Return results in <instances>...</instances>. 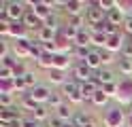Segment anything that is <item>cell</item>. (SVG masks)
I'll use <instances>...</instances> for the list:
<instances>
[{
  "instance_id": "b9f144b4",
  "label": "cell",
  "mask_w": 132,
  "mask_h": 127,
  "mask_svg": "<svg viewBox=\"0 0 132 127\" xmlns=\"http://www.w3.org/2000/svg\"><path fill=\"white\" fill-rule=\"evenodd\" d=\"M15 66H17V59H13V57L2 59V68H11V70H15Z\"/></svg>"
},
{
  "instance_id": "9c48e42d",
  "label": "cell",
  "mask_w": 132,
  "mask_h": 127,
  "mask_svg": "<svg viewBox=\"0 0 132 127\" xmlns=\"http://www.w3.org/2000/svg\"><path fill=\"white\" fill-rule=\"evenodd\" d=\"M21 23L26 25L30 32H40V30H43V19H38V17L32 13V11H28V13H26V17L21 19Z\"/></svg>"
},
{
  "instance_id": "7bdbcfd3",
  "label": "cell",
  "mask_w": 132,
  "mask_h": 127,
  "mask_svg": "<svg viewBox=\"0 0 132 127\" xmlns=\"http://www.w3.org/2000/svg\"><path fill=\"white\" fill-rule=\"evenodd\" d=\"M6 57H11L9 55V45L6 42H0V59H6Z\"/></svg>"
},
{
  "instance_id": "e0dca14e",
  "label": "cell",
  "mask_w": 132,
  "mask_h": 127,
  "mask_svg": "<svg viewBox=\"0 0 132 127\" xmlns=\"http://www.w3.org/2000/svg\"><path fill=\"white\" fill-rule=\"evenodd\" d=\"M92 45V32L89 30H79L77 34V38H75V47H89Z\"/></svg>"
},
{
  "instance_id": "7dc6e473",
  "label": "cell",
  "mask_w": 132,
  "mask_h": 127,
  "mask_svg": "<svg viewBox=\"0 0 132 127\" xmlns=\"http://www.w3.org/2000/svg\"><path fill=\"white\" fill-rule=\"evenodd\" d=\"M64 127H77V125L72 123V121H68V123H64Z\"/></svg>"
},
{
  "instance_id": "4fadbf2b",
  "label": "cell",
  "mask_w": 132,
  "mask_h": 127,
  "mask_svg": "<svg viewBox=\"0 0 132 127\" xmlns=\"http://www.w3.org/2000/svg\"><path fill=\"white\" fill-rule=\"evenodd\" d=\"M123 45H126V42H123L121 34H117V36H106V45H104V49L111 51V53H115V51H119V53H121Z\"/></svg>"
},
{
  "instance_id": "1f68e13d",
  "label": "cell",
  "mask_w": 132,
  "mask_h": 127,
  "mask_svg": "<svg viewBox=\"0 0 132 127\" xmlns=\"http://www.w3.org/2000/svg\"><path fill=\"white\" fill-rule=\"evenodd\" d=\"M98 6L102 8L104 15H109L113 8H117V2H115V0H98Z\"/></svg>"
},
{
  "instance_id": "7c38bea8",
  "label": "cell",
  "mask_w": 132,
  "mask_h": 127,
  "mask_svg": "<svg viewBox=\"0 0 132 127\" xmlns=\"http://www.w3.org/2000/svg\"><path fill=\"white\" fill-rule=\"evenodd\" d=\"M98 89H100V87H98L94 81H89V83H79V93H81L83 100H87V102L94 97V93H96Z\"/></svg>"
},
{
  "instance_id": "836d02e7",
  "label": "cell",
  "mask_w": 132,
  "mask_h": 127,
  "mask_svg": "<svg viewBox=\"0 0 132 127\" xmlns=\"http://www.w3.org/2000/svg\"><path fill=\"white\" fill-rule=\"evenodd\" d=\"M89 53H92V47H75V55L79 62H85Z\"/></svg>"
},
{
  "instance_id": "9a60e30c",
  "label": "cell",
  "mask_w": 132,
  "mask_h": 127,
  "mask_svg": "<svg viewBox=\"0 0 132 127\" xmlns=\"http://www.w3.org/2000/svg\"><path fill=\"white\" fill-rule=\"evenodd\" d=\"M106 21L113 23V25H123V21H126V15H123V8L117 4V8H113V11L106 15Z\"/></svg>"
},
{
  "instance_id": "3957f363",
  "label": "cell",
  "mask_w": 132,
  "mask_h": 127,
  "mask_svg": "<svg viewBox=\"0 0 132 127\" xmlns=\"http://www.w3.org/2000/svg\"><path fill=\"white\" fill-rule=\"evenodd\" d=\"M123 119H126L123 108H111L104 114V127H123Z\"/></svg>"
},
{
  "instance_id": "2e32d148",
  "label": "cell",
  "mask_w": 132,
  "mask_h": 127,
  "mask_svg": "<svg viewBox=\"0 0 132 127\" xmlns=\"http://www.w3.org/2000/svg\"><path fill=\"white\" fill-rule=\"evenodd\" d=\"M70 66V59H68V55L66 53H55L53 55V68L55 70H62V72H66V68ZM51 68V70H53Z\"/></svg>"
},
{
  "instance_id": "e575fe53",
  "label": "cell",
  "mask_w": 132,
  "mask_h": 127,
  "mask_svg": "<svg viewBox=\"0 0 132 127\" xmlns=\"http://www.w3.org/2000/svg\"><path fill=\"white\" fill-rule=\"evenodd\" d=\"M23 83H26V87H28L30 91L34 89V87H38V85H36V74H34V72H30V70H28L26 76H23Z\"/></svg>"
},
{
  "instance_id": "f6af8a7d",
  "label": "cell",
  "mask_w": 132,
  "mask_h": 127,
  "mask_svg": "<svg viewBox=\"0 0 132 127\" xmlns=\"http://www.w3.org/2000/svg\"><path fill=\"white\" fill-rule=\"evenodd\" d=\"M21 127H40V123L38 121H34V119H23V123H21Z\"/></svg>"
},
{
  "instance_id": "5bb4252c",
  "label": "cell",
  "mask_w": 132,
  "mask_h": 127,
  "mask_svg": "<svg viewBox=\"0 0 132 127\" xmlns=\"http://www.w3.org/2000/svg\"><path fill=\"white\" fill-rule=\"evenodd\" d=\"M55 116H57V119H62L64 123L72 121V116H75V112H72V104L64 102V104H62L60 108H55Z\"/></svg>"
},
{
  "instance_id": "74e56055",
  "label": "cell",
  "mask_w": 132,
  "mask_h": 127,
  "mask_svg": "<svg viewBox=\"0 0 132 127\" xmlns=\"http://www.w3.org/2000/svg\"><path fill=\"white\" fill-rule=\"evenodd\" d=\"M121 57H130L132 59V38L123 45V49H121Z\"/></svg>"
},
{
  "instance_id": "8fae6325",
  "label": "cell",
  "mask_w": 132,
  "mask_h": 127,
  "mask_svg": "<svg viewBox=\"0 0 132 127\" xmlns=\"http://www.w3.org/2000/svg\"><path fill=\"white\" fill-rule=\"evenodd\" d=\"M17 119H21L19 116V112H17V108H0V123L2 125H9V123H13V121H17Z\"/></svg>"
},
{
  "instance_id": "ab89813d",
  "label": "cell",
  "mask_w": 132,
  "mask_h": 127,
  "mask_svg": "<svg viewBox=\"0 0 132 127\" xmlns=\"http://www.w3.org/2000/svg\"><path fill=\"white\" fill-rule=\"evenodd\" d=\"M100 57H102V64H111L113 62V53L106 49H100Z\"/></svg>"
},
{
  "instance_id": "83f0119b",
  "label": "cell",
  "mask_w": 132,
  "mask_h": 127,
  "mask_svg": "<svg viewBox=\"0 0 132 127\" xmlns=\"http://www.w3.org/2000/svg\"><path fill=\"white\" fill-rule=\"evenodd\" d=\"M102 32L106 34V36H117V34H121L119 32V25H113V23H109V21H102Z\"/></svg>"
},
{
  "instance_id": "52a82bcc",
  "label": "cell",
  "mask_w": 132,
  "mask_h": 127,
  "mask_svg": "<svg viewBox=\"0 0 132 127\" xmlns=\"http://www.w3.org/2000/svg\"><path fill=\"white\" fill-rule=\"evenodd\" d=\"M85 11H87V2H81V0H68V2H66V8H64V13L68 17L85 15Z\"/></svg>"
},
{
  "instance_id": "c3c4849f",
  "label": "cell",
  "mask_w": 132,
  "mask_h": 127,
  "mask_svg": "<svg viewBox=\"0 0 132 127\" xmlns=\"http://www.w3.org/2000/svg\"><path fill=\"white\" fill-rule=\"evenodd\" d=\"M89 127H94V125H89Z\"/></svg>"
},
{
  "instance_id": "44dd1931",
  "label": "cell",
  "mask_w": 132,
  "mask_h": 127,
  "mask_svg": "<svg viewBox=\"0 0 132 127\" xmlns=\"http://www.w3.org/2000/svg\"><path fill=\"white\" fill-rule=\"evenodd\" d=\"M32 119L38 123H43V121H49V106H38L34 112H32Z\"/></svg>"
},
{
  "instance_id": "ffe728a7",
  "label": "cell",
  "mask_w": 132,
  "mask_h": 127,
  "mask_svg": "<svg viewBox=\"0 0 132 127\" xmlns=\"http://www.w3.org/2000/svg\"><path fill=\"white\" fill-rule=\"evenodd\" d=\"M72 123H75L77 127H89V125H94V121H92V119H89L85 112H75Z\"/></svg>"
},
{
  "instance_id": "cb8c5ba5",
  "label": "cell",
  "mask_w": 132,
  "mask_h": 127,
  "mask_svg": "<svg viewBox=\"0 0 132 127\" xmlns=\"http://www.w3.org/2000/svg\"><path fill=\"white\" fill-rule=\"evenodd\" d=\"M89 102H92V104H94V106H104V104H106V102H109V95H106V93H104L102 89H98V91L94 93V97H92V100H89Z\"/></svg>"
},
{
  "instance_id": "4dcf8cb0",
  "label": "cell",
  "mask_w": 132,
  "mask_h": 127,
  "mask_svg": "<svg viewBox=\"0 0 132 127\" xmlns=\"http://www.w3.org/2000/svg\"><path fill=\"white\" fill-rule=\"evenodd\" d=\"M68 25L77 30H83L85 28V15H77V17H68Z\"/></svg>"
},
{
  "instance_id": "8992f818",
  "label": "cell",
  "mask_w": 132,
  "mask_h": 127,
  "mask_svg": "<svg viewBox=\"0 0 132 127\" xmlns=\"http://www.w3.org/2000/svg\"><path fill=\"white\" fill-rule=\"evenodd\" d=\"M32 42L34 40H15L13 42V53L19 62L26 57H32Z\"/></svg>"
},
{
  "instance_id": "bcb514c9",
  "label": "cell",
  "mask_w": 132,
  "mask_h": 127,
  "mask_svg": "<svg viewBox=\"0 0 132 127\" xmlns=\"http://www.w3.org/2000/svg\"><path fill=\"white\" fill-rule=\"evenodd\" d=\"M21 123H23V119H17V121H13L9 125H2V127H21Z\"/></svg>"
},
{
  "instance_id": "5b68a950",
  "label": "cell",
  "mask_w": 132,
  "mask_h": 127,
  "mask_svg": "<svg viewBox=\"0 0 132 127\" xmlns=\"http://www.w3.org/2000/svg\"><path fill=\"white\" fill-rule=\"evenodd\" d=\"M30 95H32V100L36 102L38 106H47V102H49V97H51V89L47 87V85H38V87H34L32 91H28Z\"/></svg>"
},
{
  "instance_id": "7402d4cb",
  "label": "cell",
  "mask_w": 132,
  "mask_h": 127,
  "mask_svg": "<svg viewBox=\"0 0 132 127\" xmlns=\"http://www.w3.org/2000/svg\"><path fill=\"white\" fill-rule=\"evenodd\" d=\"M47 79H49V83H55V85H60V87L66 83L64 72H62V70H55V68H53V70H49V76H47Z\"/></svg>"
},
{
  "instance_id": "6da1fadb",
  "label": "cell",
  "mask_w": 132,
  "mask_h": 127,
  "mask_svg": "<svg viewBox=\"0 0 132 127\" xmlns=\"http://www.w3.org/2000/svg\"><path fill=\"white\" fill-rule=\"evenodd\" d=\"M26 4L23 2H2V11L0 17H6L9 21H21L26 17Z\"/></svg>"
},
{
  "instance_id": "d590c367",
  "label": "cell",
  "mask_w": 132,
  "mask_h": 127,
  "mask_svg": "<svg viewBox=\"0 0 132 127\" xmlns=\"http://www.w3.org/2000/svg\"><path fill=\"white\" fill-rule=\"evenodd\" d=\"M102 91L106 95H117L119 93V85L117 83H109V85H102Z\"/></svg>"
},
{
  "instance_id": "ac0fdd59",
  "label": "cell",
  "mask_w": 132,
  "mask_h": 127,
  "mask_svg": "<svg viewBox=\"0 0 132 127\" xmlns=\"http://www.w3.org/2000/svg\"><path fill=\"white\" fill-rule=\"evenodd\" d=\"M55 36H57V32L45 28V25H43V30H40V32H36V40H38V42H53Z\"/></svg>"
},
{
  "instance_id": "ee69618b",
  "label": "cell",
  "mask_w": 132,
  "mask_h": 127,
  "mask_svg": "<svg viewBox=\"0 0 132 127\" xmlns=\"http://www.w3.org/2000/svg\"><path fill=\"white\" fill-rule=\"evenodd\" d=\"M47 127H64V121H62V119H57V116H53V119H49Z\"/></svg>"
},
{
  "instance_id": "f546056e",
  "label": "cell",
  "mask_w": 132,
  "mask_h": 127,
  "mask_svg": "<svg viewBox=\"0 0 132 127\" xmlns=\"http://www.w3.org/2000/svg\"><path fill=\"white\" fill-rule=\"evenodd\" d=\"M21 106L26 108V110H32V112H34V110L38 108V104H36L34 100H32V95H30V93H26V95H21Z\"/></svg>"
},
{
  "instance_id": "8d00e7d4",
  "label": "cell",
  "mask_w": 132,
  "mask_h": 127,
  "mask_svg": "<svg viewBox=\"0 0 132 127\" xmlns=\"http://www.w3.org/2000/svg\"><path fill=\"white\" fill-rule=\"evenodd\" d=\"M0 106L2 108H13V95L11 93H0Z\"/></svg>"
},
{
  "instance_id": "603a6c76",
  "label": "cell",
  "mask_w": 132,
  "mask_h": 127,
  "mask_svg": "<svg viewBox=\"0 0 132 127\" xmlns=\"http://www.w3.org/2000/svg\"><path fill=\"white\" fill-rule=\"evenodd\" d=\"M62 104H64V95H62L60 91H53L51 97H49V102H47V106L49 108H60Z\"/></svg>"
},
{
  "instance_id": "d6986e66",
  "label": "cell",
  "mask_w": 132,
  "mask_h": 127,
  "mask_svg": "<svg viewBox=\"0 0 132 127\" xmlns=\"http://www.w3.org/2000/svg\"><path fill=\"white\" fill-rule=\"evenodd\" d=\"M79 91V83L72 79V81H66L64 85H62V89H60V93L64 97H68V95H72V93H77Z\"/></svg>"
},
{
  "instance_id": "7a4b0ae2",
  "label": "cell",
  "mask_w": 132,
  "mask_h": 127,
  "mask_svg": "<svg viewBox=\"0 0 132 127\" xmlns=\"http://www.w3.org/2000/svg\"><path fill=\"white\" fill-rule=\"evenodd\" d=\"M106 19V15L102 13V8L98 6V0L96 2H87V11H85V21L89 25H98Z\"/></svg>"
},
{
  "instance_id": "ba28073f",
  "label": "cell",
  "mask_w": 132,
  "mask_h": 127,
  "mask_svg": "<svg viewBox=\"0 0 132 127\" xmlns=\"http://www.w3.org/2000/svg\"><path fill=\"white\" fill-rule=\"evenodd\" d=\"M30 11L34 13L38 19H43V21H45L49 15H53V13H51V11H53V6H51V2H43V0H36L34 6H32Z\"/></svg>"
},
{
  "instance_id": "30bf717a",
  "label": "cell",
  "mask_w": 132,
  "mask_h": 127,
  "mask_svg": "<svg viewBox=\"0 0 132 127\" xmlns=\"http://www.w3.org/2000/svg\"><path fill=\"white\" fill-rule=\"evenodd\" d=\"M85 64H87V68H89V70H94V72H98V70H100V68H102V57H100V49H92V53L87 55Z\"/></svg>"
},
{
  "instance_id": "f1b7e54d",
  "label": "cell",
  "mask_w": 132,
  "mask_h": 127,
  "mask_svg": "<svg viewBox=\"0 0 132 127\" xmlns=\"http://www.w3.org/2000/svg\"><path fill=\"white\" fill-rule=\"evenodd\" d=\"M36 64H38L40 68H45V70H51V68H53V53H45Z\"/></svg>"
},
{
  "instance_id": "277c9868",
  "label": "cell",
  "mask_w": 132,
  "mask_h": 127,
  "mask_svg": "<svg viewBox=\"0 0 132 127\" xmlns=\"http://www.w3.org/2000/svg\"><path fill=\"white\" fill-rule=\"evenodd\" d=\"M72 76H75L77 83H89L94 76V70H89L85 62H77L75 68H72Z\"/></svg>"
},
{
  "instance_id": "d4e9b609",
  "label": "cell",
  "mask_w": 132,
  "mask_h": 127,
  "mask_svg": "<svg viewBox=\"0 0 132 127\" xmlns=\"http://www.w3.org/2000/svg\"><path fill=\"white\" fill-rule=\"evenodd\" d=\"M119 72L126 76L132 74V59L130 57H119Z\"/></svg>"
},
{
  "instance_id": "f35d334b",
  "label": "cell",
  "mask_w": 132,
  "mask_h": 127,
  "mask_svg": "<svg viewBox=\"0 0 132 127\" xmlns=\"http://www.w3.org/2000/svg\"><path fill=\"white\" fill-rule=\"evenodd\" d=\"M66 100H68V104H81V102H85V100H83V95H81L79 91H77V93H72V95H68Z\"/></svg>"
},
{
  "instance_id": "484cf974",
  "label": "cell",
  "mask_w": 132,
  "mask_h": 127,
  "mask_svg": "<svg viewBox=\"0 0 132 127\" xmlns=\"http://www.w3.org/2000/svg\"><path fill=\"white\" fill-rule=\"evenodd\" d=\"M0 93H17V89H15V79L11 81H0Z\"/></svg>"
},
{
  "instance_id": "4316f807",
  "label": "cell",
  "mask_w": 132,
  "mask_h": 127,
  "mask_svg": "<svg viewBox=\"0 0 132 127\" xmlns=\"http://www.w3.org/2000/svg\"><path fill=\"white\" fill-rule=\"evenodd\" d=\"M43 55H45V45H43V42H38V40H34V42H32V57L38 62Z\"/></svg>"
},
{
  "instance_id": "60d3db41",
  "label": "cell",
  "mask_w": 132,
  "mask_h": 127,
  "mask_svg": "<svg viewBox=\"0 0 132 127\" xmlns=\"http://www.w3.org/2000/svg\"><path fill=\"white\" fill-rule=\"evenodd\" d=\"M123 32H126L128 36L132 38V15H128V17H126V21H123Z\"/></svg>"
},
{
  "instance_id": "d6a6232c",
  "label": "cell",
  "mask_w": 132,
  "mask_h": 127,
  "mask_svg": "<svg viewBox=\"0 0 132 127\" xmlns=\"http://www.w3.org/2000/svg\"><path fill=\"white\" fill-rule=\"evenodd\" d=\"M92 45L104 49V45H106V34H102V32H92Z\"/></svg>"
}]
</instances>
